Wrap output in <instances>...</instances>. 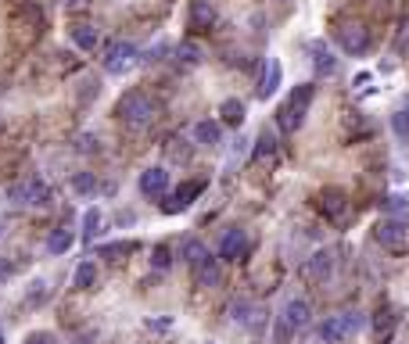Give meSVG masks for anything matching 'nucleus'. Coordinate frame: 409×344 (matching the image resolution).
<instances>
[{"label": "nucleus", "mask_w": 409, "mask_h": 344, "mask_svg": "<svg viewBox=\"0 0 409 344\" xmlns=\"http://www.w3.org/2000/svg\"><path fill=\"white\" fill-rule=\"evenodd\" d=\"M72 190H76L79 197H90V194L97 190V180H94V172H76V176H72Z\"/></svg>", "instance_id": "bb28decb"}, {"label": "nucleus", "mask_w": 409, "mask_h": 344, "mask_svg": "<svg viewBox=\"0 0 409 344\" xmlns=\"http://www.w3.org/2000/svg\"><path fill=\"white\" fill-rule=\"evenodd\" d=\"M215 4L212 0H191V29H212L215 25Z\"/></svg>", "instance_id": "4468645a"}, {"label": "nucleus", "mask_w": 409, "mask_h": 344, "mask_svg": "<svg viewBox=\"0 0 409 344\" xmlns=\"http://www.w3.org/2000/svg\"><path fill=\"white\" fill-rule=\"evenodd\" d=\"M187 255H191V262H194V280H198V287H215L219 276H223V262H219L212 251H205V244H194V241H187Z\"/></svg>", "instance_id": "423d86ee"}, {"label": "nucleus", "mask_w": 409, "mask_h": 344, "mask_svg": "<svg viewBox=\"0 0 409 344\" xmlns=\"http://www.w3.org/2000/svg\"><path fill=\"white\" fill-rule=\"evenodd\" d=\"M147 330H155V333L172 330V316H155V319H147Z\"/></svg>", "instance_id": "c9c22d12"}, {"label": "nucleus", "mask_w": 409, "mask_h": 344, "mask_svg": "<svg viewBox=\"0 0 409 344\" xmlns=\"http://www.w3.org/2000/svg\"><path fill=\"white\" fill-rule=\"evenodd\" d=\"M101 222H104L101 208H97V205H90V208L83 212V237H86V241H94V237L101 234Z\"/></svg>", "instance_id": "393cba45"}, {"label": "nucleus", "mask_w": 409, "mask_h": 344, "mask_svg": "<svg viewBox=\"0 0 409 344\" xmlns=\"http://www.w3.org/2000/svg\"><path fill=\"white\" fill-rule=\"evenodd\" d=\"M284 319L295 326V330H302V326H309V319H313V309H309V302L306 298H291L287 305H284Z\"/></svg>", "instance_id": "2eb2a0df"}, {"label": "nucleus", "mask_w": 409, "mask_h": 344, "mask_svg": "<svg viewBox=\"0 0 409 344\" xmlns=\"http://www.w3.org/2000/svg\"><path fill=\"white\" fill-rule=\"evenodd\" d=\"M374 237H377V244H381L384 251L402 255V251L409 248V222H405V219H398V215L381 219V222L374 226Z\"/></svg>", "instance_id": "39448f33"}, {"label": "nucleus", "mask_w": 409, "mask_h": 344, "mask_svg": "<svg viewBox=\"0 0 409 344\" xmlns=\"http://www.w3.org/2000/svg\"><path fill=\"white\" fill-rule=\"evenodd\" d=\"M219 115H223V122H226V126L237 130V126L245 122V104H241L237 97H226V101L219 104Z\"/></svg>", "instance_id": "aec40b11"}, {"label": "nucleus", "mask_w": 409, "mask_h": 344, "mask_svg": "<svg viewBox=\"0 0 409 344\" xmlns=\"http://www.w3.org/2000/svg\"><path fill=\"white\" fill-rule=\"evenodd\" d=\"M398 50H409V18H405V25H402V40H398Z\"/></svg>", "instance_id": "4c0bfd02"}, {"label": "nucleus", "mask_w": 409, "mask_h": 344, "mask_svg": "<svg viewBox=\"0 0 409 344\" xmlns=\"http://www.w3.org/2000/svg\"><path fill=\"white\" fill-rule=\"evenodd\" d=\"M8 201L11 205H29V208H43V205H50V187L43 183V180H22V183H15V187H8Z\"/></svg>", "instance_id": "0eeeda50"}, {"label": "nucleus", "mask_w": 409, "mask_h": 344, "mask_svg": "<svg viewBox=\"0 0 409 344\" xmlns=\"http://www.w3.org/2000/svg\"><path fill=\"white\" fill-rule=\"evenodd\" d=\"M201 190H205V180H187V183H180L177 190H172V194L162 201V212H165V215H180V212H187L191 201L201 197Z\"/></svg>", "instance_id": "1a4fd4ad"}, {"label": "nucleus", "mask_w": 409, "mask_h": 344, "mask_svg": "<svg viewBox=\"0 0 409 344\" xmlns=\"http://www.w3.org/2000/svg\"><path fill=\"white\" fill-rule=\"evenodd\" d=\"M313 101H316V86L313 83H298L295 90L284 97V104L276 108V126L284 133H298L306 126V115H309Z\"/></svg>", "instance_id": "f257e3e1"}, {"label": "nucleus", "mask_w": 409, "mask_h": 344, "mask_svg": "<svg viewBox=\"0 0 409 344\" xmlns=\"http://www.w3.org/2000/svg\"><path fill=\"white\" fill-rule=\"evenodd\" d=\"M381 205H384V212H395V215H398V212H409V190H402V194H388Z\"/></svg>", "instance_id": "c756f323"}, {"label": "nucleus", "mask_w": 409, "mask_h": 344, "mask_svg": "<svg viewBox=\"0 0 409 344\" xmlns=\"http://www.w3.org/2000/svg\"><path fill=\"white\" fill-rule=\"evenodd\" d=\"M320 212L334 222V226H341V222H348L352 219V208H348V197L341 194V190H334V187H327L323 194H320Z\"/></svg>", "instance_id": "9d476101"}, {"label": "nucleus", "mask_w": 409, "mask_h": 344, "mask_svg": "<svg viewBox=\"0 0 409 344\" xmlns=\"http://www.w3.org/2000/svg\"><path fill=\"white\" fill-rule=\"evenodd\" d=\"M252 309H255V305H248V302H233V305H230V319H233V323H248Z\"/></svg>", "instance_id": "473e14b6"}, {"label": "nucleus", "mask_w": 409, "mask_h": 344, "mask_svg": "<svg viewBox=\"0 0 409 344\" xmlns=\"http://www.w3.org/2000/svg\"><path fill=\"white\" fill-rule=\"evenodd\" d=\"M337 43L344 54H352V57H363L370 50V29L363 22H341L337 25Z\"/></svg>", "instance_id": "6e6552de"}, {"label": "nucleus", "mask_w": 409, "mask_h": 344, "mask_svg": "<svg viewBox=\"0 0 409 344\" xmlns=\"http://www.w3.org/2000/svg\"><path fill=\"white\" fill-rule=\"evenodd\" d=\"M291 333H295V326H291V323L280 316V319H276V326H273V337H276L280 344H287V340H291Z\"/></svg>", "instance_id": "72a5a7b5"}, {"label": "nucleus", "mask_w": 409, "mask_h": 344, "mask_svg": "<svg viewBox=\"0 0 409 344\" xmlns=\"http://www.w3.org/2000/svg\"><path fill=\"white\" fill-rule=\"evenodd\" d=\"M191 137H194V144H198V147H215V144L223 140V130H219V122L201 119V122H194Z\"/></svg>", "instance_id": "dca6fc26"}, {"label": "nucleus", "mask_w": 409, "mask_h": 344, "mask_svg": "<svg viewBox=\"0 0 409 344\" xmlns=\"http://www.w3.org/2000/svg\"><path fill=\"white\" fill-rule=\"evenodd\" d=\"M72 43H76L83 54H94L97 43H101V36H97L94 25H72Z\"/></svg>", "instance_id": "6ab92c4d"}, {"label": "nucleus", "mask_w": 409, "mask_h": 344, "mask_svg": "<svg viewBox=\"0 0 409 344\" xmlns=\"http://www.w3.org/2000/svg\"><path fill=\"white\" fill-rule=\"evenodd\" d=\"M252 158H255V161H273V158H276V137H273L269 130H262V133H259Z\"/></svg>", "instance_id": "412c9836"}, {"label": "nucleus", "mask_w": 409, "mask_h": 344, "mask_svg": "<svg viewBox=\"0 0 409 344\" xmlns=\"http://www.w3.org/2000/svg\"><path fill=\"white\" fill-rule=\"evenodd\" d=\"M280 76H284L280 62H276V57H266V72H262V83H259V97H262V101H269V97L276 93Z\"/></svg>", "instance_id": "f3484780"}, {"label": "nucleus", "mask_w": 409, "mask_h": 344, "mask_svg": "<svg viewBox=\"0 0 409 344\" xmlns=\"http://www.w3.org/2000/svg\"><path fill=\"white\" fill-rule=\"evenodd\" d=\"M72 283L79 287V291H90V287L97 283V265H94L90 258H83V262L76 265V273H72Z\"/></svg>", "instance_id": "4be33fe9"}, {"label": "nucleus", "mask_w": 409, "mask_h": 344, "mask_svg": "<svg viewBox=\"0 0 409 344\" xmlns=\"http://www.w3.org/2000/svg\"><path fill=\"white\" fill-rule=\"evenodd\" d=\"M137 62H140V50L130 40H111L104 50V72L108 76H126V72H133Z\"/></svg>", "instance_id": "20e7f679"}, {"label": "nucleus", "mask_w": 409, "mask_h": 344, "mask_svg": "<svg viewBox=\"0 0 409 344\" xmlns=\"http://www.w3.org/2000/svg\"><path fill=\"white\" fill-rule=\"evenodd\" d=\"M391 326H395V312H391V309H381V312L374 316V333L388 337V333H391Z\"/></svg>", "instance_id": "c85d7f7f"}, {"label": "nucleus", "mask_w": 409, "mask_h": 344, "mask_svg": "<svg viewBox=\"0 0 409 344\" xmlns=\"http://www.w3.org/2000/svg\"><path fill=\"white\" fill-rule=\"evenodd\" d=\"M309 54H313V72H316L320 79H330V76L337 72V57H334V50L327 47V40H313V43H309Z\"/></svg>", "instance_id": "ddd939ff"}, {"label": "nucleus", "mask_w": 409, "mask_h": 344, "mask_svg": "<svg viewBox=\"0 0 409 344\" xmlns=\"http://www.w3.org/2000/svg\"><path fill=\"white\" fill-rule=\"evenodd\" d=\"M115 115H119L126 126L140 130V126H151V122H155L158 101H155L151 93H144V90H130V93H123L119 104H115Z\"/></svg>", "instance_id": "f03ea898"}, {"label": "nucleus", "mask_w": 409, "mask_h": 344, "mask_svg": "<svg viewBox=\"0 0 409 344\" xmlns=\"http://www.w3.org/2000/svg\"><path fill=\"white\" fill-rule=\"evenodd\" d=\"M0 237H4V222H0Z\"/></svg>", "instance_id": "ea45409f"}, {"label": "nucleus", "mask_w": 409, "mask_h": 344, "mask_svg": "<svg viewBox=\"0 0 409 344\" xmlns=\"http://www.w3.org/2000/svg\"><path fill=\"white\" fill-rule=\"evenodd\" d=\"M137 244L133 241H115V244H108V248H101V258H119V255H130Z\"/></svg>", "instance_id": "7c9ffc66"}, {"label": "nucleus", "mask_w": 409, "mask_h": 344, "mask_svg": "<svg viewBox=\"0 0 409 344\" xmlns=\"http://www.w3.org/2000/svg\"><path fill=\"white\" fill-rule=\"evenodd\" d=\"M72 244H76L72 229H54V234L47 237V251H50V255H65Z\"/></svg>", "instance_id": "5701e85b"}, {"label": "nucleus", "mask_w": 409, "mask_h": 344, "mask_svg": "<svg viewBox=\"0 0 409 344\" xmlns=\"http://www.w3.org/2000/svg\"><path fill=\"white\" fill-rule=\"evenodd\" d=\"M11 273H15L11 262H8V258H0V280H11Z\"/></svg>", "instance_id": "e433bc0d"}, {"label": "nucleus", "mask_w": 409, "mask_h": 344, "mask_svg": "<svg viewBox=\"0 0 409 344\" xmlns=\"http://www.w3.org/2000/svg\"><path fill=\"white\" fill-rule=\"evenodd\" d=\"M26 344H62L54 333H47V330H36V333H29L26 337Z\"/></svg>", "instance_id": "f704fd0d"}, {"label": "nucleus", "mask_w": 409, "mask_h": 344, "mask_svg": "<svg viewBox=\"0 0 409 344\" xmlns=\"http://www.w3.org/2000/svg\"><path fill=\"white\" fill-rule=\"evenodd\" d=\"M330 273H334V255H330L327 248H320V251L309 258V276H313V280H320V283H327V280H330Z\"/></svg>", "instance_id": "a211bd4d"}, {"label": "nucleus", "mask_w": 409, "mask_h": 344, "mask_svg": "<svg viewBox=\"0 0 409 344\" xmlns=\"http://www.w3.org/2000/svg\"><path fill=\"white\" fill-rule=\"evenodd\" d=\"M391 130H395V137H398V140H405V144H409V108L391 111Z\"/></svg>", "instance_id": "cd10ccee"}, {"label": "nucleus", "mask_w": 409, "mask_h": 344, "mask_svg": "<svg viewBox=\"0 0 409 344\" xmlns=\"http://www.w3.org/2000/svg\"><path fill=\"white\" fill-rule=\"evenodd\" d=\"M177 57L184 65H201L205 62V50H201V43H194V40H184L180 47H177Z\"/></svg>", "instance_id": "b1692460"}, {"label": "nucleus", "mask_w": 409, "mask_h": 344, "mask_svg": "<svg viewBox=\"0 0 409 344\" xmlns=\"http://www.w3.org/2000/svg\"><path fill=\"white\" fill-rule=\"evenodd\" d=\"M366 83H374V76H366V72H359V76H356V86H366Z\"/></svg>", "instance_id": "58836bf2"}, {"label": "nucleus", "mask_w": 409, "mask_h": 344, "mask_svg": "<svg viewBox=\"0 0 409 344\" xmlns=\"http://www.w3.org/2000/svg\"><path fill=\"white\" fill-rule=\"evenodd\" d=\"M248 255V234L245 229H226L223 234V241H219V262H237V258H245Z\"/></svg>", "instance_id": "f8f14e48"}, {"label": "nucleus", "mask_w": 409, "mask_h": 344, "mask_svg": "<svg viewBox=\"0 0 409 344\" xmlns=\"http://www.w3.org/2000/svg\"><path fill=\"white\" fill-rule=\"evenodd\" d=\"M47 298V280H33L29 283V294H26V305H40Z\"/></svg>", "instance_id": "2f4dec72"}, {"label": "nucleus", "mask_w": 409, "mask_h": 344, "mask_svg": "<svg viewBox=\"0 0 409 344\" xmlns=\"http://www.w3.org/2000/svg\"><path fill=\"white\" fill-rule=\"evenodd\" d=\"M151 269H158V273L172 269V248L169 244H155L151 248Z\"/></svg>", "instance_id": "a878e982"}, {"label": "nucleus", "mask_w": 409, "mask_h": 344, "mask_svg": "<svg viewBox=\"0 0 409 344\" xmlns=\"http://www.w3.org/2000/svg\"><path fill=\"white\" fill-rule=\"evenodd\" d=\"M0 344H4V330H0Z\"/></svg>", "instance_id": "a19ab883"}, {"label": "nucleus", "mask_w": 409, "mask_h": 344, "mask_svg": "<svg viewBox=\"0 0 409 344\" xmlns=\"http://www.w3.org/2000/svg\"><path fill=\"white\" fill-rule=\"evenodd\" d=\"M363 326H366V316H363V312H344V316L323 319V323L316 326V333H320V340H327V344H341V340H348V337H356Z\"/></svg>", "instance_id": "7ed1b4c3"}, {"label": "nucleus", "mask_w": 409, "mask_h": 344, "mask_svg": "<svg viewBox=\"0 0 409 344\" xmlns=\"http://www.w3.org/2000/svg\"><path fill=\"white\" fill-rule=\"evenodd\" d=\"M137 190H140L144 197H162V194H169V168H165V165L144 168L140 180H137Z\"/></svg>", "instance_id": "9b49d317"}]
</instances>
